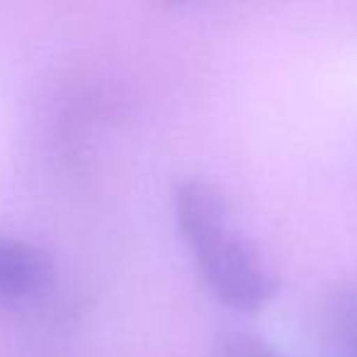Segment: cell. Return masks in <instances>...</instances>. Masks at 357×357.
<instances>
[{"mask_svg":"<svg viewBox=\"0 0 357 357\" xmlns=\"http://www.w3.org/2000/svg\"><path fill=\"white\" fill-rule=\"evenodd\" d=\"M174 215L211 291L238 311H259L277 296V277L233 223L218 189L186 178L174 191Z\"/></svg>","mask_w":357,"mask_h":357,"instance_id":"obj_1","label":"cell"},{"mask_svg":"<svg viewBox=\"0 0 357 357\" xmlns=\"http://www.w3.org/2000/svg\"><path fill=\"white\" fill-rule=\"evenodd\" d=\"M52 282V262L40 248L0 233V301H25Z\"/></svg>","mask_w":357,"mask_h":357,"instance_id":"obj_2","label":"cell"},{"mask_svg":"<svg viewBox=\"0 0 357 357\" xmlns=\"http://www.w3.org/2000/svg\"><path fill=\"white\" fill-rule=\"evenodd\" d=\"M328 331L337 357H357V279L333 294L328 303Z\"/></svg>","mask_w":357,"mask_h":357,"instance_id":"obj_3","label":"cell"},{"mask_svg":"<svg viewBox=\"0 0 357 357\" xmlns=\"http://www.w3.org/2000/svg\"><path fill=\"white\" fill-rule=\"evenodd\" d=\"M213 357H282L264 340L248 333H230L215 342Z\"/></svg>","mask_w":357,"mask_h":357,"instance_id":"obj_4","label":"cell"}]
</instances>
